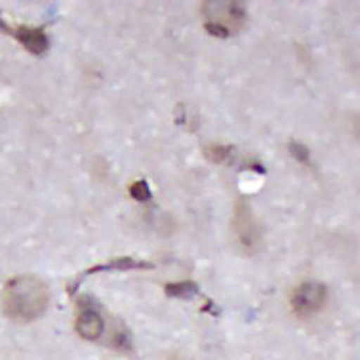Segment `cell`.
<instances>
[{
    "instance_id": "obj_1",
    "label": "cell",
    "mask_w": 360,
    "mask_h": 360,
    "mask_svg": "<svg viewBox=\"0 0 360 360\" xmlns=\"http://www.w3.org/2000/svg\"><path fill=\"white\" fill-rule=\"evenodd\" d=\"M50 305V288L39 276H15L2 290L4 316L18 324L39 321Z\"/></svg>"
},
{
    "instance_id": "obj_2",
    "label": "cell",
    "mask_w": 360,
    "mask_h": 360,
    "mask_svg": "<svg viewBox=\"0 0 360 360\" xmlns=\"http://www.w3.org/2000/svg\"><path fill=\"white\" fill-rule=\"evenodd\" d=\"M202 13L206 23H216V25L227 29L229 33L238 31L248 20L246 13V2L240 0H208L202 2Z\"/></svg>"
},
{
    "instance_id": "obj_3",
    "label": "cell",
    "mask_w": 360,
    "mask_h": 360,
    "mask_svg": "<svg viewBox=\"0 0 360 360\" xmlns=\"http://www.w3.org/2000/svg\"><path fill=\"white\" fill-rule=\"evenodd\" d=\"M233 227L238 236V243L246 252H256L262 244V229L259 223L254 217V212L250 208L244 198L235 204V221Z\"/></svg>"
},
{
    "instance_id": "obj_4",
    "label": "cell",
    "mask_w": 360,
    "mask_h": 360,
    "mask_svg": "<svg viewBox=\"0 0 360 360\" xmlns=\"http://www.w3.org/2000/svg\"><path fill=\"white\" fill-rule=\"evenodd\" d=\"M328 297V290L322 282H303L292 292L290 303L295 314L300 316H309L321 311L324 307Z\"/></svg>"
},
{
    "instance_id": "obj_5",
    "label": "cell",
    "mask_w": 360,
    "mask_h": 360,
    "mask_svg": "<svg viewBox=\"0 0 360 360\" xmlns=\"http://www.w3.org/2000/svg\"><path fill=\"white\" fill-rule=\"evenodd\" d=\"M79 316H77V334L86 341H96L101 338L105 330L103 316L94 307V302L88 295L79 300Z\"/></svg>"
},
{
    "instance_id": "obj_6",
    "label": "cell",
    "mask_w": 360,
    "mask_h": 360,
    "mask_svg": "<svg viewBox=\"0 0 360 360\" xmlns=\"http://www.w3.org/2000/svg\"><path fill=\"white\" fill-rule=\"evenodd\" d=\"M15 39L20 40L21 44L29 50L31 53H44L50 46L46 33L42 29H33V27H20L15 31Z\"/></svg>"
},
{
    "instance_id": "obj_7",
    "label": "cell",
    "mask_w": 360,
    "mask_h": 360,
    "mask_svg": "<svg viewBox=\"0 0 360 360\" xmlns=\"http://www.w3.org/2000/svg\"><path fill=\"white\" fill-rule=\"evenodd\" d=\"M153 265L147 262H136L131 257H122V259H115L111 263H101V265H96L88 273H98V271H109V269H122V271H128V269H151Z\"/></svg>"
},
{
    "instance_id": "obj_8",
    "label": "cell",
    "mask_w": 360,
    "mask_h": 360,
    "mask_svg": "<svg viewBox=\"0 0 360 360\" xmlns=\"http://www.w3.org/2000/svg\"><path fill=\"white\" fill-rule=\"evenodd\" d=\"M166 295H170V297H193V295L198 292V286L195 282H176V284H166Z\"/></svg>"
},
{
    "instance_id": "obj_9",
    "label": "cell",
    "mask_w": 360,
    "mask_h": 360,
    "mask_svg": "<svg viewBox=\"0 0 360 360\" xmlns=\"http://www.w3.org/2000/svg\"><path fill=\"white\" fill-rule=\"evenodd\" d=\"M206 157L212 162H223L225 158H229V155L233 153V147L231 145H210L208 149H206Z\"/></svg>"
},
{
    "instance_id": "obj_10",
    "label": "cell",
    "mask_w": 360,
    "mask_h": 360,
    "mask_svg": "<svg viewBox=\"0 0 360 360\" xmlns=\"http://www.w3.org/2000/svg\"><path fill=\"white\" fill-rule=\"evenodd\" d=\"M130 195L138 202H147L149 198H151V191H149V185L145 184V181H136V184L130 185Z\"/></svg>"
},
{
    "instance_id": "obj_11",
    "label": "cell",
    "mask_w": 360,
    "mask_h": 360,
    "mask_svg": "<svg viewBox=\"0 0 360 360\" xmlns=\"http://www.w3.org/2000/svg\"><path fill=\"white\" fill-rule=\"evenodd\" d=\"M290 153H292V157L297 158L300 162H309V157H311V153H309L307 147L303 143H295V141L290 143Z\"/></svg>"
},
{
    "instance_id": "obj_12",
    "label": "cell",
    "mask_w": 360,
    "mask_h": 360,
    "mask_svg": "<svg viewBox=\"0 0 360 360\" xmlns=\"http://www.w3.org/2000/svg\"><path fill=\"white\" fill-rule=\"evenodd\" d=\"M204 29H206L210 34H214V37H221V39H227V37L231 34L227 29H223V27L216 25V23H204Z\"/></svg>"
},
{
    "instance_id": "obj_13",
    "label": "cell",
    "mask_w": 360,
    "mask_h": 360,
    "mask_svg": "<svg viewBox=\"0 0 360 360\" xmlns=\"http://www.w3.org/2000/svg\"><path fill=\"white\" fill-rule=\"evenodd\" d=\"M0 29H2V31H8V27L2 25V21H0Z\"/></svg>"
}]
</instances>
